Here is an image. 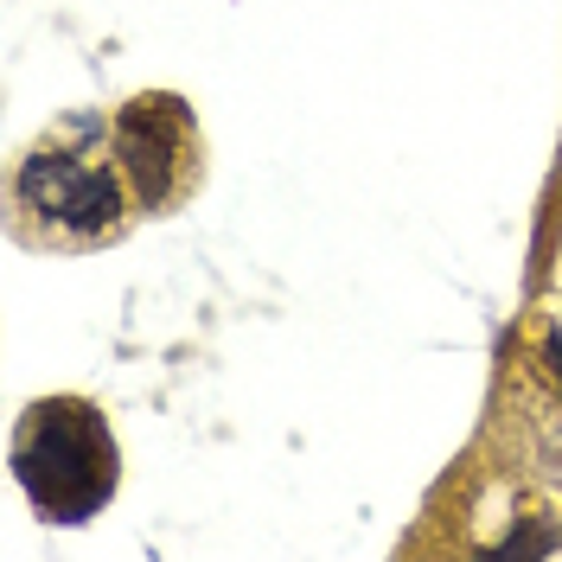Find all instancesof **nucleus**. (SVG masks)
Listing matches in <instances>:
<instances>
[{
	"instance_id": "f257e3e1",
	"label": "nucleus",
	"mask_w": 562,
	"mask_h": 562,
	"mask_svg": "<svg viewBox=\"0 0 562 562\" xmlns=\"http://www.w3.org/2000/svg\"><path fill=\"white\" fill-rule=\"evenodd\" d=\"M115 435L97 403L83 396H45L20 416L13 435V480L33 498L38 518L83 525L115 498Z\"/></svg>"
},
{
	"instance_id": "7ed1b4c3",
	"label": "nucleus",
	"mask_w": 562,
	"mask_h": 562,
	"mask_svg": "<svg viewBox=\"0 0 562 562\" xmlns=\"http://www.w3.org/2000/svg\"><path fill=\"white\" fill-rule=\"evenodd\" d=\"M20 199L52 217V224H70V231H109L115 211H122V192L103 167H83L70 154H33L20 167Z\"/></svg>"
},
{
	"instance_id": "f03ea898",
	"label": "nucleus",
	"mask_w": 562,
	"mask_h": 562,
	"mask_svg": "<svg viewBox=\"0 0 562 562\" xmlns=\"http://www.w3.org/2000/svg\"><path fill=\"white\" fill-rule=\"evenodd\" d=\"M115 160L135 186V199L147 211L173 199L179 173H186V109L173 97H140L122 109L115 122Z\"/></svg>"
},
{
	"instance_id": "20e7f679",
	"label": "nucleus",
	"mask_w": 562,
	"mask_h": 562,
	"mask_svg": "<svg viewBox=\"0 0 562 562\" xmlns=\"http://www.w3.org/2000/svg\"><path fill=\"white\" fill-rule=\"evenodd\" d=\"M557 543H562L557 525H537V518H525V530H512V537H505L492 557H550Z\"/></svg>"
},
{
	"instance_id": "39448f33",
	"label": "nucleus",
	"mask_w": 562,
	"mask_h": 562,
	"mask_svg": "<svg viewBox=\"0 0 562 562\" xmlns=\"http://www.w3.org/2000/svg\"><path fill=\"white\" fill-rule=\"evenodd\" d=\"M543 364H550V378H557V390H562V339H550V346H543Z\"/></svg>"
}]
</instances>
